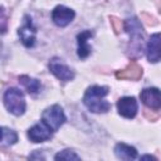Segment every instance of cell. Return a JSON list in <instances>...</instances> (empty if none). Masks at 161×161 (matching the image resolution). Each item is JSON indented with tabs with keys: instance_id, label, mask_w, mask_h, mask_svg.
Returning a JSON list of instances; mask_svg holds the SVG:
<instances>
[{
	"instance_id": "1",
	"label": "cell",
	"mask_w": 161,
	"mask_h": 161,
	"mask_svg": "<svg viewBox=\"0 0 161 161\" xmlns=\"http://www.w3.org/2000/svg\"><path fill=\"white\" fill-rule=\"evenodd\" d=\"M108 92H109L108 87L92 86L86 91L83 97V103L93 113H106L111 108V104L104 99Z\"/></svg>"
},
{
	"instance_id": "2",
	"label": "cell",
	"mask_w": 161,
	"mask_h": 161,
	"mask_svg": "<svg viewBox=\"0 0 161 161\" xmlns=\"http://www.w3.org/2000/svg\"><path fill=\"white\" fill-rule=\"evenodd\" d=\"M4 104L6 109L15 116H21L25 112V107H26L24 94L18 88H9L5 91Z\"/></svg>"
},
{
	"instance_id": "3",
	"label": "cell",
	"mask_w": 161,
	"mask_h": 161,
	"mask_svg": "<svg viewBox=\"0 0 161 161\" xmlns=\"http://www.w3.org/2000/svg\"><path fill=\"white\" fill-rule=\"evenodd\" d=\"M42 121L44 123H47L52 128V131H57L65 122V114H64L60 106L54 104V106H50L43 111Z\"/></svg>"
},
{
	"instance_id": "4",
	"label": "cell",
	"mask_w": 161,
	"mask_h": 161,
	"mask_svg": "<svg viewBox=\"0 0 161 161\" xmlns=\"http://www.w3.org/2000/svg\"><path fill=\"white\" fill-rule=\"evenodd\" d=\"M140 98L143 102L146 107L153 111H160L161 109V91L151 87V88H145L140 93Z\"/></svg>"
},
{
	"instance_id": "5",
	"label": "cell",
	"mask_w": 161,
	"mask_h": 161,
	"mask_svg": "<svg viewBox=\"0 0 161 161\" xmlns=\"http://www.w3.org/2000/svg\"><path fill=\"white\" fill-rule=\"evenodd\" d=\"M52 128L43 121L28 130V137L31 142H44L52 137Z\"/></svg>"
},
{
	"instance_id": "6",
	"label": "cell",
	"mask_w": 161,
	"mask_h": 161,
	"mask_svg": "<svg viewBox=\"0 0 161 161\" xmlns=\"http://www.w3.org/2000/svg\"><path fill=\"white\" fill-rule=\"evenodd\" d=\"M49 69L50 72L60 80L63 82H68V80H72L74 78V73L73 70H70L63 62L62 59L59 58H53L50 62H49Z\"/></svg>"
},
{
	"instance_id": "7",
	"label": "cell",
	"mask_w": 161,
	"mask_h": 161,
	"mask_svg": "<svg viewBox=\"0 0 161 161\" xmlns=\"http://www.w3.org/2000/svg\"><path fill=\"white\" fill-rule=\"evenodd\" d=\"M74 15L75 14L72 9L63 6V5H58L52 11V20L54 21L55 25L63 28V26H67L74 19Z\"/></svg>"
},
{
	"instance_id": "8",
	"label": "cell",
	"mask_w": 161,
	"mask_h": 161,
	"mask_svg": "<svg viewBox=\"0 0 161 161\" xmlns=\"http://www.w3.org/2000/svg\"><path fill=\"white\" fill-rule=\"evenodd\" d=\"M18 34H19V36H20L21 43H23L25 47L30 48V47L34 45L36 29H35V26L33 25L31 19H30L29 16H25V23H24V25H23L21 28H19Z\"/></svg>"
},
{
	"instance_id": "9",
	"label": "cell",
	"mask_w": 161,
	"mask_h": 161,
	"mask_svg": "<svg viewBox=\"0 0 161 161\" xmlns=\"http://www.w3.org/2000/svg\"><path fill=\"white\" fill-rule=\"evenodd\" d=\"M118 113L126 118H133L137 113L138 104L135 97H122L117 102Z\"/></svg>"
},
{
	"instance_id": "10",
	"label": "cell",
	"mask_w": 161,
	"mask_h": 161,
	"mask_svg": "<svg viewBox=\"0 0 161 161\" xmlns=\"http://www.w3.org/2000/svg\"><path fill=\"white\" fill-rule=\"evenodd\" d=\"M147 59L151 63H157L161 60V35L153 34L151 35L150 40L147 42L146 47Z\"/></svg>"
},
{
	"instance_id": "11",
	"label": "cell",
	"mask_w": 161,
	"mask_h": 161,
	"mask_svg": "<svg viewBox=\"0 0 161 161\" xmlns=\"http://www.w3.org/2000/svg\"><path fill=\"white\" fill-rule=\"evenodd\" d=\"M125 30L130 34L131 39L133 42H141L143 39V29L141 23L136 18H128L125 21Z\"/></svg>"
},
{
	"instance_id": "12",
	"label": "cell",
	"mask_w": 161,
	"mask_h": 161,
	"mask_svg": "<svg viewBox=\"0 0 161 161\" xmlns=\"http://www.w3.org/2000/svg\"><path fill=\"white\" fill-rule=\"evenodd\" d=\"M141 75H142V68H141L137 63H135V62L130 63L125 69L118 70V72L116 73V77H117L118 79L137 80V79L141 78Z\"/></svg>"
},
{
	"instance_id": "13",
	"label": "cell",
	"mask_w": 161,
	"mask_h": 161,
	"mask_svg": "<svg viewBox=\"0 0 161 161\" xmlns=\"http://www.w3.org/2000/svg\"><path fill=\"white\" fill-rule=\"evenodd\" d=\"M93 35V33L91 30H84L82 33H79L77 35V40H78V57L84 59L89 55L91 53V48L88 45V39Z\"/></svg>"
},
{
	"instance_id": "14",
	"label": "cell",
	"mask_w": 161,
	"mask_h": 161,
	"mask_svg": "<svg viewBox=\"0 0 161 161\" xmlns=\"http://www.w3.org/2000/svg\"><path fill=\"white\" fill-rule=\"evenodd\" d=\"M114 153L121 160H133L137 157L136 148L126 143H117L114 147Z\"/></svg>"
},
{
	"instance_id": "15",
	"label": "cell",
	"mask_w": 161,
	"mask_h": 161,
	"mask_svg": "<svg viewBox=\"0 0 161 161\" xmlns=\"http://www.w3.org/2000/svg\"><path fill=\"white\" fill-rule=\"evenodd\" d=\"M19 82L20 84L30 93V94H36L39 93L40 88H42V84L38 79H34V78H30L29 75H21L19 77Z\"/></svg>"
},
{
	"instance_id": "16",
	"label": "cell",
	"mask_w": 161,
	"mask_h": 161,
	"mask_svg": "<svg viewBox=\"0 0 161 161\" xmlns=\"http://www.w3.org/2000/svg\"><path fill=\"white\" fill-rule=\"evenodd\" d=\"M18 141V135L15 131L1 127V145L3 146H11Z\"/></svg>"
},
{
	"instance_id": "17",
	"label": "cell",
	"mask_w": 161,
	"mask_h": 161,
	"mask_svg": "<svg viewBox=\"0 0 161 161\" xmlns=\"http://www.w3.org/2000/svg\"><path fill=\"white\" fill-rule=\"evenodd\" d=\"M55 160H79V156L72 151V150H64V151H60L59 153H57L54 156Z\"/></svg>"
},
{
	"instance_id": "18",
	"label": "cell",
	"mask_w": 161,
	"mask_h": 161,
	"mask_svg": "<svg viewBox=\"0 0 161 161\" xmlns=\"http://www.w3.org/2000/svg\"><path fill=\"white\" fill-rule=\"evenodd\" d=\"M109 20H111V24H112V26H113L114 33H116V34H118V33H119V30H121V28H122V23H121V20H119V19H117V18H114V16H111V18H109Z\"/></svg>"
},
{
	"instance_id": "19",
	"label": "cell",
	"mask_w": 161,
	"mask_h": 161,
	"mask_svg": "<svg viewBox=\"0 0 161 161\" xmlns=\"http://www.w3.org/2000/svg\"><path fill=\"white\" fill-rule=\"evenodd\" d=\"M5 15H4V8H1V23H3V26H1V31L5 33Z\"/></svg>"
},
{
	"instance_id": "20",
	"label": "cell",
	"mask_w": 161,
	"mask_h": 161,
	"mask_svg": "<svg viewBox=\"0 0 161 161\" xmlns=\"http://www.w3.org/2000/svg\"><path fill=\"white\" fill-rule=\"evenodd\" d=\"M141 158H142V160H145V158H151V160H156V157H153V156H150V155H147V156H142Z\"/></svg>"
}]
</instances>
